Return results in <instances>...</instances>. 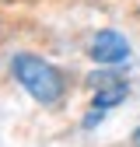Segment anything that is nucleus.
I'll use <instances>...</instances> for the list:
<instances>
[{"mask_svg": "<svg viewBox=\"0 0 140 147\" xmlns=\"http://www.w3.org/2000/svg\"><path fill=\"white\" fill-rule=\"evenodd\" d=\"M11 70H14L18 84H21L35 102H42V105L60 102V95H63V77H60V70H56V67H49L46 60L21 53V56H14Z\"/></svg>", "mask_w": 140, "mask_h": 147, "instance_id": "f257e3e1", "label": "nucleus"}, {"mask_svg": "<svg viewBox=\"0 0 140 147\" xmlns=\"http://www.w3.org/2000/svg\"><path fill=\"white\" fill-rule=\"evenodd\" d=\"M95 88V98H91V105L95 109H112L116 102H122L126 98V91H130V84L122 81V74H116V70H109V74H95L91 81H88Z\"/></svg>", "mask_w": 140, "mask_h": 147, "instance_id": "f03ea898", "label": "nucleus"}, {"mask_svg": "<svg viewBox=\"0 0 140 147\" xmlns=\"http://www.w3.org/2000/svg\"><path fill=\"white\" fill-rule=\"evenodd\" d=\"M91 60L98 63H122L130 60V42L119 32H98L91 39Z\"/></svg>", "mask_w": 140, "mask_h": 147, "instance_id": "7ed1b4c3", "label": "nucleus"}, {"mask_svg": "<svg viewBox=\"0 0 140 147\" xmlns=\"http://www.w3.org/2000/svg\"><path fill=\"white\" fill-rule=\"evenodd\" d=\"M133 147H140V126H137V133H133Z\"/></svg>", "mask_w": 140, "mask_h": 147, "instance_id": "20e7f679", "label": "nucleus"}]
</instances>
